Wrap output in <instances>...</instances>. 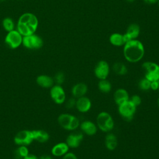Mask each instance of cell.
Instances as JSON below:
<instances>
[{
    "label": "cell",
    "mask_w": 159,
    "mask_h": 159,
    "mask_svg": "<svg viewBox=\"0 0 159 159\" xmlns=\"http://www.w3.org/2000/svg\"><path fill=\"white\" fill-rule=\"evenodd\" d=\"M123 53L127 61L136 63L143 58L145 53L144 47L140 41L136 39L131 40L124 45Z\"/></svg>",
    "instance_id": "cell-1"
},
{
    "label": "cell",
    "mask_w": 159,
    "mask_h": 159,
    "mask_svg": "<svg viewBox=\"0 0 159 159\" xmlns=\"http://www.w3.org/2000/svg\"><path fill=\"white\" fill-rule=\"evenodd\" d=\"M58 124L63 129L73 131L80 127V120L76 116L67 113H63L59 115L57 119Z\"/></svg>",
    "instance_id": "cell-2"
},
{
    "label": "cell",
    "mask_w": 159,
    "mask_h": 159,
    "mask_svg": "<svg viewBox=\"0 0 159 159\" xmlns=\"http://www.w3.org/2000/svg\"><path fill=\"white\" fill-rule=\"evenodd\" d=\"M96 125L102 132L108 133L113 129L114 122L109 113L102 111L96 117Z\"/></svg>",
    "instance_id": "cell-3"
},
{
    "label": "cell",
    "mask_w": 159,
    "mask_h": 159,
    "mask_svg": "<svg viewBox=\"0 0 159 159\" xmlns=\"http://www.w3.org/2000/svg\"><path fill=\"white\" fill-rule=\"evenodd\" d=\"M145 78L150 81H159V65L155 62L145 61L142 64Z\"/></svg>",
    "instance_id": "cell-4"
},
{
    "label": "cell",
    "mask_w": 159,
    "mask_h": 159,
    "mask_svg": "<svg viewBox=\"0 0 159 159\" xmlns=\"http://www.w3.org/2000/svg\"><path fill=\"white\" fill-rule=\"evenodd\" d=\"M137 107L129 100L118 106V111L122 118L127 122L132 120L134 117Z\"/></svg>",
    "instance_id": "cell-5"
},
{
    "label": "cell",
    "mask_w": 159,
    "mask_h": 159,
    "mask_svg": "<svg viewBox=\"0 0 159 159\" xmlns=\"http://www.w3.org/2000/svg\"><path fill=\"white\" fill-rule=\"evenodd\" d=\"M43 42L42 39L35 34L23 37L22 39L23 46L28 49H39L43 46Z\"/></svg>",
    "instance_id": "cell-6"
},
{
    "label": "cell",
    "mask_w": 159,
    "mask_h": 159,
    "mask_svg": "<svg viewBox=\"0 0 159 159\" xmlns=\"http://www.w3.org/2000/svg\"><path fill=\"white\" fill-rule=\"evenodd\" d=\"M22 39L23 36L17 30H13L7 32L4 42L9 48L15 49L22 44Z\"/></svg>",
    "instance_id": "cell-7"
},
{
    "label": "cell",
    "mask_w": 159,
    "mask_h": 159,
    "mask_svg": "<svg viewBox=\"0 0 159 159\" xmlns=\"http://www.w3.org/2000/svg\"><path fill=\"white\" fill-rule=\"evenodd\" d=\"M34 140L32 132L29 130H22L18 132L14 138V143L19 146L29 145Z\"/></svg>",
    "instance_id": "cell-8"
},
{
    "label": "cell",
    "mask_w": 159,
    "mask_h": 159,
    "mask_svg": "<svg viewBox=\"0 0 159 159\" xmlns=\"http://www.w3.org/2000/svg\"><path fill=\"white\" fill-rule=\"evenodd\" d=\"M50 95L53 101L57 104H61L66 101V94L61 85L54 84L50 88Z\"/></svg>",
    "instance_id": "cell-9"
},
{
    "label": "cell",
    "mask_w": 159,
    "mask_h": 159,
    "mask_svg": "<svg viewBox=\"0 0 159 159\" xmlns=\"http://www.w3.org/2000/svg\"><path fill=\"white\" fill-rule=\"evenodd\" d=\"M110 71L108 63L104 60H100L95 66L94 73L95 76L100 80L107 79Z\"/></svg>",
    "instance_id": "cell-10"
},
{
    "label": "cell",
    "mask_w": 159,
    "mask_h": 159,
    "mask_svg": "<svg viewBox=\"0 0 159 159\" xmlns=\"http://www.w3.org/2000/svg\"><path fill=\"white\" fill-rule=\"evenodd\" d=\"M17 22L23 24L35 29H37L39 24L38 19L36 16L30 12H26L22 14L19 18Z\"/></svg>",
    "instance_id": "cell-11"
},
{
    "label": "cell",
    "mask_w": 159,
    "mask_h": 159,
    "mask_svg": "<svg viewBox=\"0 0 159 159\" xmlns=\"http://www.w3.org/2000/svg\"><path fill=\"white\" fill-rule=\"evenodd\" d=\"M83 139V134L80 132H73L68 135L66 139V143L69 148H78Z\"/></svg>",
    "instance_id": "cell-12"
},
{
    "label": "cell",
    "mask_w": 159,
    "mask_h": 159,
    "mask_svg": "<svg viewBox=\"0 0 159 159\" xmlns=\"http://www.w3.org/2000/svg\"><path fill=\"white\" fill-rule=\"evenodd\" d=\"M91 105V100L88 97L84 96L76 99L75 107L79 112L85 113L90 110Z\"/></svg>",
    "instance_id": "cell-13"
},
{
    "label": "cell",
    "mask_w": 159,
    "mask_h": 159,
    "mask_svg": "<svg viewBox=\"0 0 159 159\" xmlns=\"http://www.w3.org/2000/svg\"><path fill=\"white\" fill-rule=\"evenodd\" d=\"M140 34V27L138 24L133 23L129 25L127 29L126 32L124 34L126 42L136 39Z\"/></svg>",
    "instance_id": "cell-14"
},
{
    "label": "cell",
    "mask_w": 159,
    "mask_h": 159,
    "mask_svg": "<svg viewBox=\"0 0 159 159\" xmlns=\"http://www.w3.org/2000/svg\"><path fill=\"white\" fill-rule=\"evenodd\" d=\"M80 127L85 134L92 136L96 134L98 130L97 125L91 120H84L80 123Z\"/></svg>",
    "instance_id": "cell-15"
},
{
    "label": "cell",
    "mask_w": 159,
    "mask_h": 159,
    "mask_svg": "<svg viewBox=\"0 0 159 159\" xmlns=\"http://www.w3.org/2000/svg\"><path fill=\"white\" fill-rule=\"evenodd\" d=\"M129 98L128 92L123 88L117 89L114 93V100L117 106L129 101Z\"/></svg>",
    "instance_id": "cell-16"
},
{
    "label": "cell",
    "mask_w": 159,
    "mask_h": 159,
    "mask_svg": "<svg viewBox=\"0 0 159 159\" xmlns=\"http://www.w3.org/2000/svg\"><path fill=\"white\" fill-rule=\"evenodd\" d=\"M88 91V86L84 83L75 84L71 88V94L76 99L85 96Z\"/></svg>",
    "instance_id": "cell-17"
},
{
    "label": "cell",
    "mask_w": 159,
    "mask_h": 159,
    "mask_svg": "<svg viewBox=\"0 0 159 159\" xmlns=\"http://www.w3.org/2000/svg\"><path fill=\"white\" fill-rule=\"evenodd\" d=\"M69 147L66 142H60L55 144L51 150L52 154L55 157H63L69 150Z\"/></svg>",
    "instance_id": "cell-18"
},
{
    "label": "cell",
    "mask_w": 159,
    "mask_h": 159,
    "mask_svg": "<svg viewBox=\"0 0 159 159\" xmlns=\"http://www.w3.org/2000/svg\"><path fill=\"white\" fill-rule=\"evenodd\" d=\"M36 82L39 86L43 88H51L54 85L53 78L46 75H41L37 77Z\"/></svg>",
    "instance_id": "cell-19"
},
{
    "label": "cell",
    "mask_w": 159,
    "mask_h": 159,
    "mask_svg": "<svg viewBox=\"0 0 159 159\" xmlns=\"http://www.w3.org/2000/svg\"><path fill=\"white\" fill-rule=\"evenodd\" d=\"M105 146L109 150H114L117 146V139L116 136L108 132L105 137Z\"/></svg>",
    "instance_id": "cell-20"
},
{
    "label": "cell",
    "mask_w": 159,
    "mask_h": 159,
    "mask_svg": "<svg viewBox=\"0 0 159 159\" xmlns=\"http://www.w3.org/2000/svg\"><path fill=\"white\" fill-rule=\"evenodd\" d=\"M34 140L40 142L45 143L47 142L50 139V135L47 132L43 130H32Z\"/></svg>",
    "instance_id": "cell-21"
},
{
    "label": "cell",
    "mask_w": 159,
    "mask_h": 159,
    "mask_svg": "<svg viewBox=\"0 0 159 159\" xmlns=\"http://www.w3.org/2000/svg\"><path fill=\"white\" fill-rule=\"evenodd\" d=\"M109 41L112 45L117 47L124 45L126 43L124 34H120L119 33H114L111 34L109 37Z\"/></svg>",
    "instance_id": "cell-22"
},
{
    "label": "cell",
    "mask_w": 159,
    "mask_h": 159,
    "mask_svg": "<svg viewBox=\"0 0 159 159\" xmlns=\"http://www.w3.org/2000/svg\"><path fill=\"white\" fill-rule=\"evenodd\" d=\"M29 153L27 146L20 145L14 151V157L15 159H24Z\"/></svg>",
    "instance_id": "cell-23"
},
{
    "label": "cell",
    "mask_w": 159,
    "mask_h": 159,
    "mask_svg": "<svg viewBox=\"0 0 159 159\" xmlns=\"http://www.w3.org/2000/svg\"><path fill=\"white\" fill-rule=\"evenodd\" d=\"M98 86L99 90L102 93H109L112 89L111 83L107 79L100 80Z\"/></svg>",
    "instance_id": "cell-24"
},
{
    "label": "cell",
    "mask_w": 159,
    "mask_h": 159,
    "mask_svg": "<svg viewBox=\"0 0 159 159\" xmlns=\"http://www.w3.org/2000/svg\"><path fill=\"white\" fill-rule=\"evenodd\" d=\"M112 70L118 75H125L127 73L126 66L121 62H116L112 66Z\"/></svg>",
    "instance_id": "cell-25"
},
{
    "label": "cell",
    "mask_w": 159,
    "mask_h": 159,
    "mask_svg": "<svg viewBox=\"0 0 159 159\" xmlns=\"http://www.w3.org/2000/svg\"><path fill=\"white\" fill-rule=\"evenodd\" d=\"M2 27L7 32L14 30L15 24L12 19L10 17H6L2 20Z\"/></svg>",
    "instance_id": "cell-26"
},
{
    "label": "cell",
    "mask_w": 159,
    "mask_h": 159,
    "mask_svg": "<svg viewBox=\"0 0 159 159\" xmlns=\"http://www.w3.org/2000/svg\"><path fill=\"white\" fill-rule=\"evenodd\" d=\"M150 83H151L150 81H149L145 78H143L139 81L138 83V86L140 90L146 91L150 89Z\"/></svg>",
    "instance_id": "cell-27"
},
{
    "label": "cell",
    "mask_w": 159,
    "mask_h": 159,
    "mask_svg": "<svg viewBox=\"0 0 159 159\" xmlns=\"http://www.w3.org/2000/svg\"><path fill=\"white\" fill-rule=\"evenodd\" d=\"M65 80V75L61 71L57 72L53 78L54 83H55V84H58V85H61L64 83Z\"/></svg>",
    "instance_id": "cell-28"
},
{
    "label": "cell",
    "mask_w": 159,
    "mask_h": 159,
    "mask_svg": "<svg viewBox=\"0 0 159 159\" xmlns=\"http://www.w3.org/2000/svg\"><path fill=\"white\" fill-rule=\"evenodd\" d=\"M129 101L136 107L139 106L142 103V99L140 96L137 94L132 95L130 98H129Z\"/></svg>",
    "instance_id": "cell-29"
},
{
    "label": "cell",
    "mask_w": 159,
    "mask_h": 159,
    "mask_svg": "<svg viewBox=\"0 0 159 159\" xmlns=\"http://www.w3.org/2000/svg\"><path fill=\"white\" fill-rule=\"evenodd\" d=\"M76 99L74 97H71L69 98L66 101V107L67 109H73L76 106Z\"/></svg>",
    "instance_id": "cell-30"
},
{
    "label": "cell",
    "mask_w": 159,
    "mask_h": 159,
    "mask_svg": "<svg viewBox=\"0 0 159 159\" xmlns=\"http://www.w3.org/2000/svg\"><path fill=\"white\" fill-rule=\"evenodd\" d=\"M62 159H78L76 155L72 152H67L63 156Z\"/></svg>",
    "instance_id": "cell-31"
},
{
    "label": "cell",
    "mask_w": 159,
    "mask_h": 159,
    "mask_svg": "<svg viewBox=\"0 0 159 159\" xmlns=\"http://www.w3.org/2000/svg\"><path fill=\"white\" fill-rule=\"evenodd\" d=\"M158 87H159V81H151L150 89H152L153 91H157L158 89Z\"/></svg>",
    "instance_id": "cell-32"
},
{
    "label": "cell",
    "mask_w": 159,
    "mask_h": 159,
    "mask_svg": "<svg viewBox=\"0 0 159 159\" xmlns=\"http://www.w3.org/2000/svg\"><path fill=\"white\" fill-rule=\"evenodd\" d=\"M24 159H39V158L34 154L29 153Z\"/></svg>",
    "instance_id": "cell-33"
},
{
    "label": "cell",
    "mask_w": 159,
    "mask_h": 159,
    "mask_svg": "<svg viewBox=\"0 0 159 159\" xmlns=\"http://www.w3.org/2000/svg\"><path fill=\"white\" fill-rule=\"evenodd\" d=\"M143 1L147 4H153L158 2V0H143Z\"/></svg>",
    "instance_id": "cell-34"
},
{
    "label": "cell",
    "mask_w": 159,
    "mask_h": 159,
    "mask_svg": "<svg viewBox=\"0 0 159 159\" xmlns=\"http://www.w3.org/2000/svg\"><path fill=\"white\" fill-rule=\"evenodd\" d=\"M39 159H52V158L50 156H48V155H44L41 156Z\"/></svg>",
    "instance_id": "cell-35"
},
{
    "label": "cell",
    "mask_w": 159,
    "mask_h": 159,
    "mask_svg": "<svg viewBox=\"0 0 159 159\" xmlns=\"http://www.w3.org/2000/svg\"><path fill=\"white\" fill-rule=\"evenodd\" d=\"M127 2H134L135 0H126Z\"/></svg>",
    "instance_id": "cell-36"
},
{
    "label": "cell",
    "mask_w": 159,
    "mask_h": 159,
    "mask_svg": "<svg viewBox=\"0 0 159 159\" xmlns=\"http://www.w3.org/2000/svg\"><path fill=\"white\" fill-rule=\"evenodd\" d=\"M157 105H158V107H159V98H158V99H157Z\"/></svg>",
    "instance_id": "cell-37"
},
{
    "label": "cell",
    "mask_w": 159,
    "mask_h": 159,
    "mask_svg": "<svg viewBox=\"0 0 159 159\" xmlns=\"http://www.w3.org/2000/svg\"><path fill=\"white\" fill-rule=\"evenodd\" d=\"M7 1V0H0L1 2H3V1Z\"/></svg>",
    "instance_id": "cell-38"
},
{
    "label": "cell",
    "mask_w": 159,
    "mask_h": 159,
    "mask_svg": "<svg viewBox=\"0 0 159 159\" xmlns=\"http://www.w3.org/2000/svg\"><path fill=\"white\" fill-rule=\"evenodd\" d=\"M158 6H159V0H158Z\"/></svg>",
    "instance_id": "cell-39"
},
{
    "label": "cell",
    "mask_w": 159,
    "mask_h": 159,
    "mask_svg": "<svg viewBox=\"0 0 159 159\" xmlns=\"http://www.w3.org/2000/svg\"><path fill=\"white\" fill-rule=\"evenodd\" d=\"M158 91H159V87H158Z\"/></svg>",
    "instance_id": "cell-40"
}]
</instances>
